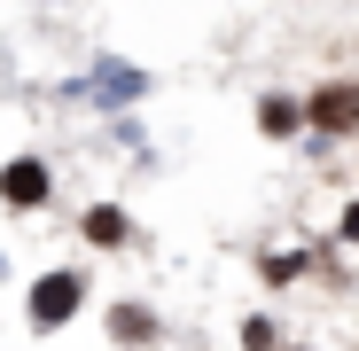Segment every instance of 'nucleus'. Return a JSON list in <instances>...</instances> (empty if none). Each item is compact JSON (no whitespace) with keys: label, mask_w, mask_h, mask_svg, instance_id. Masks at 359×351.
I'll use <instances>...</instances> for the list:
<instances>
[{"label":"nucleus","mask_w":359,"mask_h":351,"mask_svg":"<svg viewBox=\"0 0 359 351\" xmlns=\"http://www.w3.org/2000/svg\"><path fill=\"white\" fill-rule=\"evenodd\" d=\"M79 234H86V250H126V242H133V219L117 211V203H94V211L79 219Z\"/></svg>","instance_id":"39448f33"},{"label":"nucleus","mask_w":359,"mask_h":351,"mask_svg":"<svg viewBox=\"0 0 359 351\" xmlns=\"http://www.w3.org/2000/svg\"><path fill=\"white\" fill-rule=\"evenodd\" d=\"M305 266H313L305 250H266V258H258V281H266V289H289V281L305 273Z\"/></svg>","instance_id":"0eeeda50"},{"label":"nucleus","mask_w":359,"mask_h":351,"mask_svg":"<svg viewBox=\"0 0 359 351\" xmlns=\"http://www.w3.org/2000/svg\"><path fill=\"white\" fill-rule=\"evenodd\" d=\"M55 195V172L39 164V156H16V164H0V203L8 211H39Z\"/></svg>","instance_id":"7ed1b4c3"},{"label":"nucleus","mask_w":359,"mask_h":351,"mask_svg":"<svg viewBox=\"0 0 359 351\" xmlns=\"http://www.w3.org/2000/svg\"><path fill=\"white\" fill-rule=\"evenodd\" d=\"M258 133H266V141H297V133H305V102L266 94V102H258Z\"/></svg>","instance_id":"423d86ee"},{"label":"nucleus","mask_w":359,"mask_h":351,"mask_svg":"<svg viewBox=\"0 0 359 351\" xmlns=\"http://www.w3.org/2000/svg\"><path fill=\"white\" fill-rule=\"evenodd\" d=\"M109 343H117V351H149V343H164V320L126 297V305H109Z\"/></svg>","instance_id":"20e7f679"},{"label":"nucleus","mask_w":359,"mask_h":351,"mask_svg":"<svg viewBox=\"0 0 359 351\" xmlns=\"http://www.w3.org/2000/svg\"><path fill=\"white\" fill-rule=\"evenodd\" d=\"M79 312H86V273H79V266H47V273L24 289V320H32V336H63Z\"/></svg>","instance_id":"f257e3e1"},{"label":"nucleus","mask_w":359,"mask_h":351,"mask_svg":"<svg viewBox=\"0 0 359 351\" xmlns=\"http://www.w3.org/2000/svg\"><path fill=\"white\" fill-rule=\"evenodd\" d=\"M305 125L328 133V141L359 133V78H328V86H313V94H305Z\"/></svg>","instance_id":"f03ea898"},{"label":"nucleus","mask_w":359,"mask_h":351,"mask_svg":"<svg viewBox=\"0 0 359 351\" xmlns=\"http://www.w3.org/2000/svg\"><path fill=\"white\" fill-rule=\"evenodd\" d=\"M243 351H281V328H273L266 312H250V320H243Z\"/></svg>","instance_id":"6e6552de"},{"label":"nucleus","mask_w":359,"mask_h":351,"mask_svg":"<svg viewBox=\"0 0 359 351\" xmlns=\"http://www.w3.org/2000/svg\"><path fill=\"white\" fill-rule=\"evenodd\" d=\"M281 351H313V343H281Z\"/></svg>","instance_id":"9d476101"},{"label":"nucleus","mask_w":359,"mask_h":351,"mask_svg":"<svg viewBox=\"0 0 359 351\" xmlns=\"http://www.w3.org/2000/svg\"><path fill=\"white\" fill-rule=\"evenodd\" d=\"M336 234H344V250H359V195L344 203V219H336Z\"/></svg>","instance_id":"1a4fd4ad"}]
</instances>
